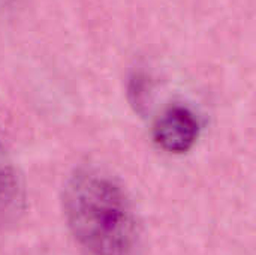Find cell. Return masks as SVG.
I'll return each instance as SVG.
<instances>
[{
  "label": "cell",
  "mask_w": 256,
  "mask_h": 255,
  "mask_svg": "<svg viewBox=\"0 0 256 255\" xmlns=\"http://www.w3.org/2000/svg\"><path fill=\"white\" fill-rule=\"evenodd\" d=\"M68 227L87 255H138L141 234L132 201L118 180L104 170H75L64 183Z\"/></svg>",
  "instance_id": "6da1fadb"
},
{
  "label": "cell",
  "mask_w": 256,
  "mask_h": 255,
  "mask_svg": "<svg viewBox=\"0 0 256 255\" xmlns=\"http://www.w3.org/2000/svg\"><path fill=\"white\" fill-rule=\"evenodd\" d=\"M196 114L184 105H171L164 110L153 125V140L165 152L183 155L189 152L200 137Z\"/></svg>",
  "instance_id": "7a4b0ae2"
},
{
  "label": "cell",
  "mask_w": 256,
  "mask_h": 255,
  "mask_svg": "<svg viewBox=\"0 0 256 255\" xmlns=\"http://www.w3.org/2000/svg\"><path fill=\"white\" fill-rule=\"evenodd\" d=\"M26 210V189L22 179L0 141V231L14 227Z\"/></svg>",
  "instance_id": "3957f363"
},
{
  "label": "cell",
  "mask_w": 256,
  "mask_h": 255,
  "mask_svg": "<svg viewBox=\"0 0 256 255\" xmlns=\"http://www.w3.org/2000/svg\"><path fill=\"white\" fill-rule=\"evenodd\" d=\"M8 2H10V0H0V6H3V5H6Z\"/></svg>",
  "instance_id": "277c9868"
}]
</instances>
